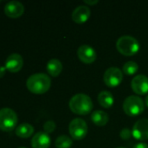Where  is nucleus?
I'll list each match as a JSON object with an SVG mask.
<instances>
[{
    "label": "nucleus",
    "instance_id": "nucleus-17",
    "mask_svg": "<svg viewBox=\"0 0 148 148\" xmlns=\"http://www.w3.org/2000/svg\"><path fill=\"white\" fill-rule=\"evenodd\" d=\"M34 132V127L29 123H22L18 125L16 128L15 134L17 136L22 139L29 138L32 135Z\"/></svg>",
    "mask_w": 148,
    "mask_h": 148
},
{
    "label": "nucleus",
    "instance_id": "nucleus-6",
    "mask_svg": "<svg viewBox=\"0 0 148 148\" xmlns=\"http://www.w3.org/2000/svg\"><path fill=\"white\" fill-rule=\"evenodd\" d=\"M88 127L85 120L80 118L73 119L69 124V133L72 139L82 140L85 137Z\"/></svg>",
    "mask_w": 148,
    "mask_h": 148
},
{
    "label": "nucleus",
    "instance_id": "nucleus-27",
    "mask_svg": "<svg viewBox=\"0 0 148 148\" xmlns=\"http://www.w3.org/2000/svg\"><path fill=\"white\" fill-rule=\"evenodd\" d=\"M117 148H126V147H117Z\"/></svg>",
    "mask_w": 148,
    "mask_h": 148
},
{
    "label": "nucleus",
    "instance_id": "nucleus-22",
    "mask_svg": "<svg viewBox=\"0 0 148 148\" xmlns=\"http://www.w3.org/2000/svg\"><path fill=\"white\" fill-rule=\"evenodd\" d=\"M132 135V131H130L128 128H123L120 134V136L122 140H129Z\"/></svg>",
    "mask_w": 148,
    "mask_h": 148
},
{
    "label": "nucleus",
    "instance_id": "nucleus-16",
    "mask_svg": "<svg viewBox=\"0 0 148 148\" xmlns=\"http://www.w3.org/2000/svg\"><path fill=\"white\" fill-rule=\"evenodd\" d=\"M91 120L95 125L102 127V126H105L108 122L109 116H108V114L103 110H96L92 113Z\"/></svg>",
    "mask_w": 148,
    "mask_h": 148
},
{
    "label": "nucleus",
    "instance_id": "nucleus-28",
    "mask_svg": "<svg viewBox=\"0 0 148 148\" xmlns=\"http://www.w3.org/2000/svg\"><path fill=\"white\" fill-rule=\"evenodd\" d=\"M19 148H26V147H19Z\"/></svg>",
    "mask_w": 148,
    "mask_h": 148
},
{
    "label": "nucleus",
    "instance_id": "nucleus-11",
    "mask_svg": "<svg viewBox=\"0 0 148 148\" xmlns=\"http://www.w3.org/2000/svg\"><path fill=\"white\" fill-rule=\"evenodd\" d=\"M24 65V60L21 55L14 53L10 55L5 61V68L9 72L17 73L21 70Z\"/></svg>",
    "mask_w": 148,
    "mask_h": 148
},
{
    "label": "nucleus",
    "instance_id": "nucleus-7",
    "mask_svg": "<svg viewBox=\"0 0 148 148\" xmlns=\"http://www.w3.org/2000/svg\"><path fill=\"white\" fill-rule=\"evenodd\" d=\"M123 80V72L117 67L107 69L104 74V82L110 88L116 87L120 84Z\"/></svg>",
    "mask_w": 148,
    "mask_h": 148
},
{
    "label": "nucleus",
    "instance_id": "nucleus-24",
    "mask_svg": "<svg viewBox=\"0 0 148 148\" xmlns=\"http://www.w3.org/2000/svg\"><path fill=\"white\" fill-rule=\"evenodd\" d=\"M6 70H7V69H6L5 66H0V78H2V77L4 76Z\"/></svg>",
    "mask_w": 148,
    "mask_h": 148
},
{
    "label": "nucleus",
    "instance_id": "nucleus-14",
    "mask_svg": "<svg viewBox=\"0 0 148 148\" xmlns=\"http://www.w3.org/2000/svg\"><path fill=\"white\" fill-rule=\"evenodd\" d=\"M32 148H49L51 145V138L44 132L37 133L31 139Z\"/></svg>",
    "mask_w": 148,
    "mask_h": 148
},
{
    "label": "nucleus",
    "instance_id": "nucleus-3",
    "mask_svg": "<svg viewBox=\"0 0 148 148\" xmlns=\"http://www.w3.org/2000/svg\"><path fill=\"white\" fill-rule=\"evenodd\" d=\"M117 49L124 56H131L135 55L140 49V43L138 40L132 36H122L116 42Z\"/></svg>",
    "mask_w": 148,
    "mask_h": 148
},
{
    "label": "nucleus",
    "instance_id": "nucleus-21",
    "mask_svg": "<svg viewBox=\"0 0 148 148\" xmlns=\"http://www.w3.org/2000/svg\"><path fill=\"white\" fill-rule=\"evenodd\" d=\"M56 128V123L53 121H47L44 124V132L46 134L52 133Z\"/></svg>",
    "mask_w": 148,
    "mask_h": 148
},
{
    "label": "nucleus",
    "instance_id": "nucleus-12",
    "mask_svg": "<svg viewBox=\"0 0 148 148\" xmlns=\"http://www.w3.org/2000/svg\"><path fill=\"white\" fill-rule=\"evenodd\" d=\"M24 7L18 1H10L4 6V13L10 18H17L23 15Z\"/></svg>",
    "mask_w": 148,
    "mask_h": 148
},
{
    "label": "nucleus",
    "instance_id": "nucleus-20",
    "mask_svg": "<svg viewBox=\"0 0 148 148\" xmlns=\"http://www.w3.org/2000/svg\"><path fill=\"white\" fill-rule=\"evenodd\" d=\"M139 69V65L133 61L126 62L123 66V72L127 75H132L135 74Z\"/></svg>",
    "mask_w": 148,
    "mask_h": 148
},
{
    "label": "nucleus",
    "instance_id": "nucleus-2",
    "mask_svg": "<svg viewBox=\"0 0 148 148\" xmlns=\"http://www.w3.org/2000/svg\"><path fill=\"white\" fill-rule=\"evenodd\" d=\"M69 108L73 113L84 115L92 111L93 104L89 95L85 94H77L71 98L69 101Z\"/></svg>",
    "mask_w": 148,
    "mask_h": 148
},
{
    "label": "nucleus",
    "instance_id": "nucleus-13",
    "mask_svg": "<svg viewBox=\"0 0 148 148\" xmlns=\"http://www.w3.org/2000/svg\"><path fill=\"white\" fill-rule=\"evenodd\" d=\"M91 16V10L86 5H79L76 7L72 14V20L78 23H83L86 22Z\"/></svg>",
    "mask_w": 148,
    "mask_h": 148
},
{
    "label": "nucleus",
    "instance_id": "nucleus-15",
    "mask_svg": "<svg viewBox=\"0 0 148 148\" xmlns=\"http://www.w3.org/2000/svg\"><path fill=\"white\" fill-rule=\"evenodd\" d=\"M46 69H47V72L49 73L50 75L56 77L61 73V71L63 69V65L58 59L53 58V59H51L47 62Z\"/></svg>",
    "mask_w": 148,
    "mask_h": 148
},
{
    "label": "nucleus",
    "instance_id": "nucleus-23",
    "mask_svg": "<svg viewBox=\"0 0 148 148\" xmlns=\"http://www.w3.org/2000/svg\"><path fill=\"white\" fill-rule=\"evenodd\" d=\"M133 148H148V145L147 143H145V142H140V143H138V144H136Z\"/></svg>",
    "mask_w": 148,
    "mask_h": 148
},
{
    "label": "nucleus",
    "instance_id": "nucleus-8",
    "mask_svg": "<svg viewBox=\"0 0 148 148\" xmlns=\"http://www.w3.org/2000/svg\"><path fill=\"white\" fill-rule=\"evenodd\" d=\"M132 134L138 140H148V119L143 118L138 120L133 127Z\"/></svg>",
    "mask_w": 148,
    "mask_h": 148
},
{
    "label": "nucleus",
    "instance_id": "nucleus-29",
    "mask_svg": "<svg viewBox=\"0 0 148 148\" xmlns=\"http://www.w3.org/2000/svg\"><path fill=\"white\" fill-rule=\"evenodd\" d=\"M1 2H2V1H1V0H0V3H1Z\"/></svg>",
    "mask_w": 148,
    "mask_h": 148
},
{
    "label": "nucleus",
    "instance_id": "nucleus-19",
    "mask_svg": "<svg viewBox=\"0 0 148 148\" xmlns=\"http://www.w3.org/2000/svg\"><path fill=\"white\" fill-rule=\"evenodd\" d=\"M72 145V140L67 135H60L55 141L57 148H70Z\"/></svg>",
    "mask_w": 148,
    "mask_h": 148
},
{
    "label": "nucleus",
    "instance_id": "nucleus-18",
    "mask_svg": "<svg viewBox=\"0 0 148 148\" xmlns=\"http://www.w3.org/2000/svg\"><path fill=\"white\" fill-rule=\"evenodd\" d=\"M98 101L99 103L106 108H109L113 105L114 102V98L112 93H110L109 91H106L103 90L101 91L99 95H98Z\"/></svg>",
    "mask_w": 148,
    "mask_h": 148
},
{
    "label": "nucleus",
    "instance_id": "nucleus-5",
    "mask_svg": "<svg viewBox=\"0 0 148 148\" xmlns=\"http://www.w3.org/2000/svg\"><path fill=\"white\" fill-rule=\"evenodd\" d=\"M17 124V115L14 110L9 108L0 109V130L11 132Z\"/></svg>",
    "mask_w": 148,
    "mask_h": 148
},
{
    "label": "nucleus",
    "instance_id": "nucleus-10",
    "mask_svg": "<svg viewBox=\"0 0 148 148\" xmlns=\"http://www.w3.org/2000/svg\"><path fill=\"white\" fill-rule=\"evenodd\" d=\"M133 90L138 95L148 93V77L145 75H138L133 77L131 83Z\"/></svg>",
    "mask_w": 148,
    "mask_h": 148
},
{
    "label": "nucleus",
    "instance_id": "nucleus-1",
    "mask_svg": "<svg viewBox=\"0 0 148 148\" xmlns=\"http://www.w3.org/2000/svg\"><path fill=\"white\" fill-rule=\"evenodd\" d=\"M51 78L44 73L31 75L26 81V87L30 92L41 95L47 92L51 87Z\"/></svg>",
    "mask_w": 148,
    "mask_h": 148
},
{
    "label": "nucleus",
    "instance_id": "nucleus-4",
    "mask_svg": "<svg viewBox=\"0 0 148 148\" xmlns=\"http://www.w3.org/2000/svg\"><path fill=\"white\" fill-rule=\"evenodd\" d=\"M123 109L129 116H137L145 109L143 100L138 95H130L126 97L123 102Z\"/></svg>",
    "mask_w": 148,
    "mask_h": 148
},
{
    "label": "nucleus",
    "instance_id": "nucleus-25",
    "mask_svg": "<svg viewBox=\"0 0 148 148\" xmlns=\"http://www.w3.org/2000/svg\"><path fill=\"white\" fill-rule=\"evenodd\" d=\"M84 2L87 4H96L97 3H99V0H84Z\"/></svg>",
    "mask_w": 148,
    "mask_h": 148
},
{
    "label": "nucleus",
    "instance_id": "nucleus-9",
    "mask_svg": "<svg viewBox=\"0 0 148 148\" xmlns=\"http://www.w3.org/2000/svg\"><path fill=\"white\" fill-rule=\"evenodd\" d=\"M79 58L85 63H92L97 58V53L95 49L87 44L81 45L77 51Z\"/></svg>",
    "mask_w": 148,
    "mask_h": 148
},
{
    "label": "nucleus",
    "instance_id": "nucleus-26",
    "mask_svg": "<svg viewBox=\"0 0 148 148\" xmlns=\"http://www.w3.org/2000/svg\"><path fill=\"white\" fill-rule=\"evenodd\" d=\"M145 104H146V105L148 107V95H147V96L146 97V99H145Z\"/></svg>",
    "mask_w": 148,
    "mask_h": 148
}]
</instances>
